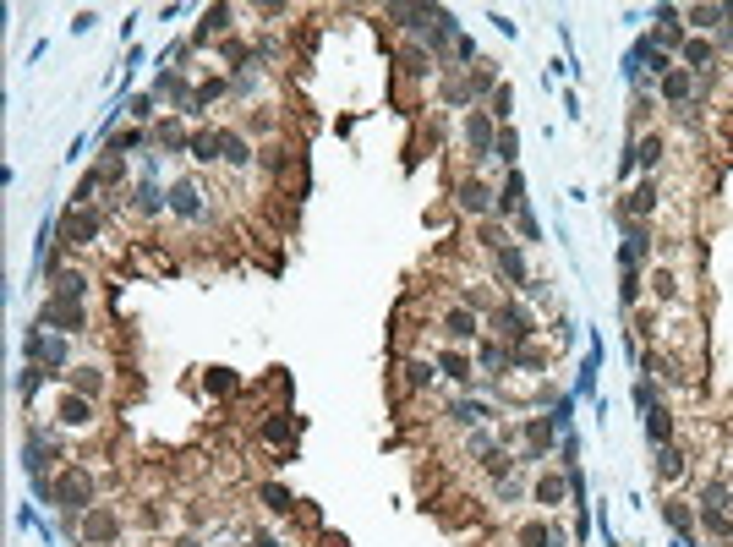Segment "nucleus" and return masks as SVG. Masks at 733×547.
I'll return each mask as SVG.
<instances>
[{
  "label": "nucleus",
  "instance_id": "nucleus-1",
  "mask_svg": "<svg viewBox=\"0 0 733 547\" xmlns=\"http://www.w3.org/2000/svg\"><path fill=\"white\" fill-rule=\"evenodd\" d=\"M487 329H493V340H504V345H537L542 318L531 312L526 296H498V307L487 312Z\"/></svg>",
  "mask_w": 733,
  "mask_h": 547
},
{
  "label": "nucleus",
  "instance_id": "nucleus-2",
  "mask_svg": "<svg viewBox=\"0 0 733 547\" xmlns=\"http://www.w3.org/2000/svg\"><path fill=\"white\" fill-rule=\"evenodd\" d=\"M104 230H110V208H66L61 225H55V241H61V252H93L104 247Z\"/></svg>",
  "mask_w": 733,
  "mask_h": 547
},
{
  "label": "nucleus",
  "instance_id": "nucleus-3",
  "mask_svg": "<svg viewBox=\"0 0 733 547\" xmlns=\"http://www.w3.org/2000/svg\"><path fill=\"white\" fill-rule=\"evenodd\" d=\"M170 219L186 230H208L219 219V208H214V192H208L197 176H181V181H170Z\"/></svg>",
  "mask_w": 733,
  "mask_h": 547
},
{
  "label": "nucleus",
  "instance_id": "nucleus-4",
  "mask_svg": "<svg viewBox=\"0 0 733 547\" xmlns=\"http://www.w3.org/2000/svg\"><path fill=\"white\" fill-rule=\"evenodd\" d=\"M44 411H50V422L61 427V433H77V438H88L93 427H99V405H93L88 394H77L72 383H61V389L50 394V405H44Z\"/></svg>",
  "mask_w": 733,
  "mask_h": 547
},
{
  "label": "nucleus",
  "instance_id": "nucleus-5",
  "mask_svg": "<svg viewBox=\"0 0 733 547\" xmlns=\"http://www.w3.org/2000/svg\"><path fill=\"white\" fill-rule=\"evenodd\" d=\"M219 170L230 181H252V170H263V148L241 126H219Z\"/></svg>",
  "mask_w": 733,
  "mask_h": 547
},
{
  "label": "nucleus",
  "instance_id": "nucleus-6",
  "mask_svg": "<svg viewBox=\"0 0 733 547\" xmlns=\"http://www.w3.org/2000/svg\"><path fill=\"white\" fill-rule=\"evenodd\" d=\"M493 143H498V121L476 104V110H465L460 115V148H465V159H471V170H482L487 159H493Z\"/></svg>",
  "mask_w": 733,
  "mask_h": 547
},
{
  "label": "nucleus",
  "instance_id": "nucleus-7",
  "mask_svg": "<svg viewBox=\"0 0 733 547\" xmlns=\"http://www.w3.org/2000/svg\"><path fill=\"white\" fill-rule=\"evenodd\" d=\"M33 329H50V334H66V340H83L88 334V307L83 301H66V296H44Z\"/></svg>",
  "mask_w": 733,
  "mask_h": 547
},
{
  "label": "nucleus",
  "instance_id": "nucleus-8",
  "mask_svg": "<svg viewBox=\"0 0 733 547\" xmlns=\"http://www.w3.org/2000/svg\"><path fill=\"white\" fill-rule=\"evenodd\" d=\"M619 230H624L619 269H651V258H657V225H646V219L619 214Z\"/></svg>",
  "mask_w": 733,
  "mask_h": 547
},
{
  "label": "nucleus",
  "instance_id": "nucleus-9",
  "mask_svg": "<svg viewBox=\"0 0 733 547\" xmlns=\"http://www.w3.org/2000/svg\"><path fill=\"white\" fill-rule=\"evenodd\" d=\"M28 367H44V372H72L77 356H72V340L66 334H50V329H33L28 334Z\"/></svg>",
  "mask_w": 733,
  "mask_h": 547
},
{
  "label": "nucleus",
  "instance_id": "nucleus-10",
  "mask_svg": "<svg viewBox=\"0 0 733 547\" xmlns=\"http://www.w3.org/2000/svg\"><path fill=\"white\" fill-rule=\"evenodd\" d=\"M482 312H471V307H460V301H449L444 312H438V340L444 345H455V351H471L476 340H482Z\"/></svg>",
  "mask_w": 733,
  "mask_h": 547
},
{
  "label": "nucleus",
  "instance_id": "nucleus-11",
  "mask_svg": "<svg viewBox=\"0 0 733 547\" xmlns=\"http://www.w3.org/2000/svg\"><path fill=\"white\" fill-rule=\"evenodd\" d=\"M121 531H126L121 504H93L83 515V526H77V537H83L88 547H110V542H121Z\"/></svg>",
  "mask_w": 733,
  "mask_h": 547
},
{
  "label": "nucleus",
  "instance_id": "nucleus-12",
  "mask_svg": "<svg viewBox=\"0 0 733 547\" xmlns=\"http://www.w3.org/2000/svg\"><path fill=\"white\" fill-rule=\"evenodd\" d=\"M126 214L143 219V225H159V219L170 214V192H165V186H159L154 176H143V181L132 186V192H126Z\"/></svg>",
  "mask_w": 733,
  "mask_h": 547
},
{
  "label": "nucleus",
  "instance_id": "nucleus-13",
  "mask_svg": "<svg viewBox=\"0 0 733 547\" xmlns=\"http://www.w3.org/2000/svg\"><path fill=\"white\" fill-rule=\"evenodd\" d=\"M493 197L498 192L476 176V170H460V176H455V208L465 219H493Z\"/></svg>",
  "mask_w": 733,
  "mask_h": 547
},
{
  "label": "nucleus",
  "instance_id": "nucleus-14",
  "mask_svg": "<svg viewBox=\"0 0 733 547\" xmlns=\"http://www.w3.org/2000/svg\"><path fill=\"white\" fill-rule=\"evenodd\" d=\"M44 279H50V296H66V301H83L93 296V274L83 269V263H50L44 269Z\"/></svg>",
  "mask_w": 733,
  "mask_h": 547
},
{
  "label": "nucleus",
  "instance_id": "nucleus-15",
  "mask_svg": "<svg viewBox=\"0 0 733 547\" xmlns=\"http://www.w3.org/2000/svg\"><path fill=\"white\" fill-rule=\"evenodd\" d=\"M662 203H668V197H662V181L657 176H646V181H635L630 192H624V203H619V214H630V219H657L662 214Z\"/></svg>",
  "mask_w": 733,
  "mask_h": 547
},
{
  "label": "nucleus",
  "instance_id": "nucleus-16",
  "mask_svg": "<svg viewBox=\"0 0 733 547\" xmlns=\"http://www.w3.org/2000/svg\"><path fill=\"white\" fill-rule=\"evenodd\" d=\"M487 422H493V411H487V405L482 400H471V394H455V400H449L444 405V427H449V433H476V427H487Z\"/></svg>",
  "mask_w": 733,
  "mask_h": 547
},
{
  "label": "nucleus",
  "instance_id": "nucleus-17",
  "mask_svg": "<svg viewBox=\"0 0 733 547\" xmlns=\"http://www.w3.org/2000/svg\"><path fill=\"white\" fill-rule=\"evenodd\" d=\"M476 372H482V378H493V383H504L509 372H515V345H504V340H476Z\"/></svg>",
  "mask_w": 733,
  "mask_h": 547
},
{
  "label": "nucleus",
  "instance_id": "nucleus-18",
  "mask_svg": "<svg viewBox=\"0 0 733 547\" xmlns=\"http://www.w3.org/2000/svg\"><path fill=\"white\" fill-rule=\"evenodd\" d=\"M657 99L668 104L673 115H679V110H690V104L701 99V83H695V77L684 72V66H673V72H668V77H662V83H657Z\"/></svg>",
  "mask_w": 733,
  "mask_h": 547
},
{
  "label": "nucleus",
  "instance_id": "nucleus-19",
  "mask_svg": "<svg viewBox=\"0 0 733 547\" xmlns=\"http://www.w3.org/2000/svg\"><path fill=\"white\" fill-rule=\"evenodd\" d=\"M438 372H444L449 383H455L460 394H471V383H476V351H455V345H438Z\"/></svg>",
  "mask_w": 733,
  "mask_h": 547
},
{
  "label": "nucleus",
  "instance_id": "nucleus-20",
  "mask_svg": "<svg viewBox=\"0 0 733 547\" xmlns=\"http://www.w3.org/2000/svg\"><path fill=\"white\" fill-rule=\"evenodd\" d=\"M394 61H400V77H405V83H433V77H438V61H433V50H427L422 39L400 44V55H394Z\"/></svg>",
  "mask_w": 733,
  "mask_h": 547
},
{
  "label": "nucleus",
  "instance_id": "nucleus-21",
  "mask_svg": "<svg viewBox=\"0 0 733 547\" xmlns=\"http://www.w3.org/2000/svg\"><path fill=\"white\" fill-rule=\"evenodd\" d=\"M487 498H493L498 509H520V504H531L526 465H515V471H509V476H493V482H487Z\"/></svg>",
  "mask_w": 733,
  "mask_h": 547
},
{
  "label": "nucleus",
  "instance_id": "nucleus-22",
  "mask_svg": "<svg viewBox=\"0 0 733 547\" xmlns=\"http://www.w3.org/2000/svg\"><path fill=\"white\" fill-rule=\"evenodd\" d=\"M509 547H558V520L548 515H531L509 526Z\"/></svg>",
  "mask_w": 733,
  "mask_h": 547
},
{
  "label": "nucleus",
  "instance_id": "nucleus-23",
  "mask_svg": "<svg viewBox=\"0 0 733 547\" xmlns=\"http://www.w3.org/2000/svg\"><path fill=\"white\" fill-rule=\"evenodd\" d=\"M493 269H498V279H504V285H515V290H526L531 279H537V274H531V263H526V252H520L515 241H504V247L493 252Z\"/></svg>",
  "mask_w": 733,
  "mask_h": 547
},
{
  "label": "nucleus",
  "instance_id": "nucleus-24",
  "mask_svg": "<svg viewBox=\"0 0 733 547\" xmlns=\"http://www.w3.org/2000/svg\"><path fill=\"white\" fill-rule=\"evenodd\" d=\"M438 383V356H400V389L427 394Z\"/></svg>",
  "mask_w": 733,
  "mask_h": 547
},
{
  "label": "nucleus",
  "instance_id": "nucleus-25",
  "mask_svg": "<svg viewBox=\"0 0 733 547\" xmlns=\"http://www.w3.org/2000/svg\"><path fill=\"white\" fill-rule=\"evenodd\" d=\"M520 214H526V181H520V170H509L504 186H498V197H493V219L509 225V219H520Z\"/></svg>",
  "mask_w": 733,
  "mask_h": 547
},
{
  "label": "nucleus",
  "instance_id": "nucleus-26",
  "mask_svg": "<svg viewBox=\"0 0 733 547\" xmlns=\"http://www.w3.org/2000/svg\"><path fill=\"white\" fill-rule=\"evenodd\" d=\"M630 159L646 170V176H657V170L668 165V137H662L657 126H651L646 137H635V143H630Z\"/></svg>",
  "mask_w": 733,
  "mask_h": 547
},
{
  "label": "nucleus",
  "instance_id": "nucleus-27",
  "mask_svg": "<svg viewBox=\"0 0 733 547\" xmlns=\"http://www.w3.org/2000/svg\"><path fill=\"white\" fill-rule=\"evenodd\" d=\"M214 39H236V6H214L203 17V28H197V39H192V50H203V44H214Z\"/></svg>",
  "mask_w": 733,
  "mask_h": 547
},
{
  "label": "nucleus",
  "instance_id": "nucleus-28",
  "mask_svg": "<svg viewBox=\"0 0 733 547\" xmlns=\"http://www.w3.org/2000/svg\"><path fill=\"white\" fill-rule=\"evenodd\" d=\"M569 498V476H558V471H537L531 476V504L537 509H558Z\"/></svg>",
  "mask_w": 733,
  "mask_h": 547
},
{
  "label": "nucleus",
  "instance_id": "nucleus-29",
  "mask_svg": "<svg viewBox=\"0 0 733 547\" xmlns=\"http://www.w3.org/2000/svg\"><path fill=\"white\" fill-rule=\"evenodd\" d=\"M66 383H72L77 394H88V400H99V394L110 389V367L104 362H77L72 372H66Z\"/></svg>",
  "mask_w": 733,
  "mask_h": 547
},
{
  "label": "nucleus",
  "instance_id": "nucleus-30",
  "mask_svg": "<svg viewBox=\"0 0 733 547\" xmlns=\"http://www.w3.org/2000/svg\"><path fill=\"white\" fill-rule=\"evenodd\" d=\"M186 159H192L197 170H219V126H197Z\"/></svg>",
  "mask_w": 733,
  "mask_h": 547
},
{
  "label": "nucleus",
  "instance_id": "nucleus-31",
  "mask_svg": "<svg viewBox=\"0 0 733 547\" xmlns=\"http://www.w3.org/2000/svg\"><path fill=\"white\" fill-rule=\"evenodd\" d=\"M641 422H646V444L651 449H668L673 444V411H668V405H651V411H641Z\"/></svg>",
  "mask_w": 733,
  "mask_h": 547
},
{
  "label": "nucleus",
  "instance_id": "nucleus-32",
  "mask_svg": "<svg viewBox=\"0 0 733 547\" xmlns=\"http://www.w3.org/2000/svg\"><path fill=\"white\" fill-rule=\"evenodd\" d=\"M684 476H690V455H684L679 444L657 449V482H662V487H673V482H684Z\"/></svg>",
  "mask_w": 733,
  "mask_h": 547
},
{
  "label": "nucleus",
  "instance_id": "nucleus-33",
  "mask_svg": "<svg viewBox=\"0 0 733 547\" xmlns=\"http://www.w3.org/2000/svg\"><path fill=\"white\" fill-rule=\"evenodd\" d=\"M154 99H176V110H186V104H192V88H186V72H176V66H165V72L154 77Z\"/></svg>",
  "mask_w": 733,
  "mask_h": 547
},
{
  "label": "nucleus",
  "instance_id": "nucleus-34",
  "mask_svg": "<svg viewBox=\"0 0 733 547\" xmlns=\"http://www.w3.org/2000/svg\"><path fill=\"white\" fill-rule=\"evenodd\" d=\"M154 143L165 148V154H186V148H192V132H186V115H176V121H159V126H154Z\"/></svg>",
  "mask_w": 733,
  "mask_h": 547
},
{
  "label": "nucleus",
  "instance_id": "nucleus-35",
  "mask_svg": "<svg viewBox=\"0 0 733 547\" xmlns=\"http://www.w3.org/2000/svg\"><path fill=\"white\" fill-rule=\"evenodd\" d=\"M662 520H668L684 542H695V531H701V520H695V509L684 504V498H668V504H662Z\"/></svg>",
  "mask_w": 733,
  "mask_h": 547
},
{
  "label": "nucleus",
  "instance_id": "nucleus-36",
  "mask_svg": "<svg viewBox=\"0 0 733 547\" xmlns=\"http://www.w3.org/2000/svg\"><path fill=\"white\" fill-rule=\"evenodd\" d=\"M635 61H641V66H646V77H657V83H662V77H668V72H673V66H679V61H673V55H668V50H662V44H657V39H646V44H641V50H635Z\"/></svg>",
  "mask_w": 733,
  "mask_h": 547
},
{
  "label": "nucleus",
  "instance_id": "nucleus-37",
  "mask_svg": "<svg viewBox=\"0 0 733 547\" xmlns=\"http://www.w3.org/2000/svg\"><path fill=\"white\" fill-rule=\"evenodd\" d=\"M695 520H701V531H706V537H717V542H733V515H728V509H712V504H701V509H695Z\"/></svg>",
  "mask_w": 733,
  "mask_h": 547
},
{
  "label": "nucleus",
  "instance_id": "nucleus-38",
  "mask_svg": "<svg viewBox=\"0 0 733 547\" xmlns=\"http://www.w3.org/2000/svg\"><path fill=\"white\" fill-rule=\"evenodd\" d=\"M684 28H690L695 39L717 33V28H723V6H690V11H684Z\"/></svg>",
  "mask_w": 733,
  "mask_h": 547
},
{
  "label": "nucleus",
  "instance_id": "nucleus-39",
  "mask_svg": "<svg viewBox=\"0 0 733 547\" xmlns=\"http://www.w3.org/2000/svg\"><path fill=\"white\" fill-rule=\"evenodd\" d=\"M230 93H236V99H263V93H269V83H263V66L236 72V77H230Z\"/></svg>",
  "mask_w": 733,
  "mask_h": 547
},
{
  "label": "nucleus",
  "instance_id": "nucleus-40",
  "mask_svg": "<svg viewBox=\"0 0 733 547\" xmlns=\"http://www.w3.org/2000/svg\"><path fill=\"white\" fill-rule=\"evenodd\" d=\"M203 389L225 400V394H236V389H241V378H236L230 367H208V372H203Z\"/></svg>",
  "mask_w": 733,
  "mask_h": 547
},
{
  "label": "nucleus",
  "instance_id": "nucleus-41",
  "mask_svg": "<svg viewBox=\"0 0 733 547\" xmlns=\"http://www.w3.org/2000/svg\"><path fill=\"white\" fill-rule=\"evenodd\" d=\"M487 115H493L498 126H509V115H515V88L498 83V88H493V99H487Z\"/></svg>",
  "mask_w": 733,
  "mask_h": 547
},
{
  "label": "nucleus",
  "instance_id": "nucleus-42",
  "mask_svg": "<svg viewBox=\"0 0 733 547\" xmlns=\"http://www.w3.org/2000/svg\"><path fill=\"white\" fill-rule=\"evenodd\" d=\"M258 433H263V444H290V438H296V422H290V416H269Z\"/></svg>",
  "mask_w": 733,
  "mask_h": 547
},
{
  "label": "nucleus",
  "instance_id": "nucleus-43",
  "mask_svg": "<svg viewBox=\"0 0 733 547\" xmlns=\"http://www.w3.org/2000/svg\"><path fill=\"white\" fill-rule=\"evenodd\" d=\"M619 301L624 307H641V269H619Z\"/></svg>",
  "mask_w": 733,
  "mask_h": 547
},
{
  "label": "nucleus",
  "instance_id": "nucleus-44",
  "mask_svg": "<svg viewBox=\"0 0 733 547\" xmlns=\"http://www.w3.org/2000/svg\"><path fill=\"white\" fill-rule=\"evenodd\" d=\"M515 154H520V137L509 132V126H498V143H493V159H498V165H515Z\"/></svg>",
  "mask_w": 733,
  "mask_h": 547
},
{
  "label": "nucleus",
  "instance_id": "nucleus-45",
  "mask_svg": "<svg viewBox=\"0 0 733 547\" xmlns=\"http://www.w3.org/2000/svg\"><path fill=\"white\" fill-rule=\"evenodd\" d=\"M263 504H269V515H296V498L285 487H263Z\"/></svg>",
  "mask_w": 733,
  "mask_h": 547
},
{
  "label": "nucleus",
  "instance_id": "nucleus-46",
  "mask_svg": "<svg viewBox=\"0 0 733 547\" xmlns=\"http://www.w3.org/2000/svg\"><path fill=\"white\" fill-rule=\"evenodd\" d=\"M635 405H641V411H651V405H662V400H657V383H651V378H641V383H635Z\"/></svg>",
  "mask_w": 733,
  "mask_h": 547
},
{
  "label": "nucleus",
  "instance_id": "nucleus-47",
  "mask_svg": "<svg viewBox=\"0 0 733 547\" xmlns=\"http://www.w3.org/2000/svg\"><path fill=\"white\" fill-rule=\"evenodd\" d=\"M132 115H137V121H154V93H143V99L132 104Z\"/></svg>",
  "mask_w": 733,
  "mask_h": 547
},
{
  "label": "nucleus",
  "instance_id": "nucleus-48",
  "mask_svg": "<svg viewBox=\"0 0 733 547\" xmlns=\"http://www.w3.org/2000/svg\"><path fill=\"white\" fill-rule=\"evenodd\" d=\"M247 547H285V542H279V537H269V531H252V537H247Z\"/></svg>",
  "mask_w": 733,
  "mask_h": 547
},
{
  "label": "nucleus",
  "instance_id": "nucleus-49",
  "mask_svg": "<svg viewBox=\"0 0 733 547\" xmlns=\"http://www.w3.org/2000/svg\"><path fill=\"white\" fill-rule=\"evenodd\" d=\"M170 547H208V542L197 537V531H181V537H170Z\"/></svg>",
  "mask_w": 733,
  "mask_h": 547
}]
</instances>
